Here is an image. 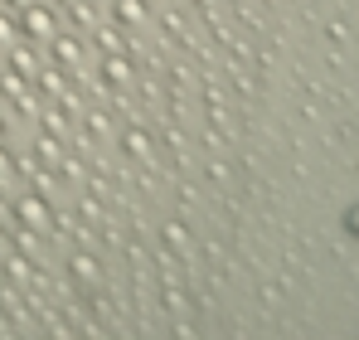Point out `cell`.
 Returning a JSON list of instances; mask_svg holds the SVG:
<instances>
[{
	"label": "cell",
	"mask_w": 359,
	"mask_h": 340,
	"mask_svg": "<svg viewBox=\"0 0 359 340\" xmlns=\"http://www.w3.org/2000/svg\"><path fill=\"white\" fill-rule=\"evenodd\" d=\"M112 15H117L121 25H141V20H146V5H141V0H117Z\"/></svg>",
	"instance_id": "5b68a950"
},
{
	"label": "cell",
	"mask_w": 359,
	"mask_h": 340,
	"mask_svg": "<svg viewBox=\"0 0 359 340\" xmlns=\"http://www.w3.org/2000/svg\"><path fill=\"white\" fill-rule=\"evenodd\" d=\"M0 141H5V122H0Z\"/></svg>",
	"instance_id": "4fadbf2b"
},
{
	"label": "cell",
	"mask_w": 359,
	"mask_h": 340,
	"mask_svg": "<svg viewBox=\"0 0 359 340\" xmlns=\"http://www.w3.org/2000/svg\"><path fill=\"white\" fill-rule=\"evenodd\" d=\"M25 5H34V0H5V10H25Z\"/></svg>",
	"instance_id": "30bf717a"
},
{
	"label": "cell",
	"mask_w": 359,
	"mask_h": 340,
	"mask_svg": "<svg viewBox=\"0 0 359 340\" xmlns=\"http://www.w3.org/2000/svg\"><path fill=\"white\" fill-rule=\"evenodd\" d=\"M54 30H59V15H54V10H44V5H25V10H20V34H25L29 44H44Z\"/></svg>",
	"instance_id": "6da1fadb"
},
{
	"label": "cell",
	"mask_w": 359,
	"mask_h": 340,
	"mask_svg": "<svg viewBox=\"0 0 359 340\" xmlns=\"http://www.w3.org/2000/svg\"><path fill=\"white\" fill-rule=\"evenodd\" d=\"M15 214H20L29 228H44V224H49V204H44V200H34V195H25V200L15 204Z\"/></svg>",
	"instance_id": "7a4b0ae2"
},
{
	"label": "cell",
	"mask_w": 359,
	"mask_h": 340,
	"mask_svg": "<svg viewBox=\"0 0 359 340\" xmlns=\"http://www.w3.org/2000/svg\"><path fill=\"white\" fill-rule=\"evenodd\" d=\"M0 170H10V156H5V151H0Z\"/></svg>",
	"instance_id": "7c38bea8"
},
{
	"label": "cell",
	"mask_w": 359,
	"mask_h": 340,
	"mask_svg": "<svg viewBox=\"0 0 359 340\" xmlns=\"http://www.w3.org/2000/svg\"><path fill=\"white\" fill-rule=\"evenodd\" d=\"M0 243H5V233H0Z\"/></svg>",
	"instance_id": "5bb4252c"
},
{
	"label": "cell",
	"mask_w": 359,
	"mask_h": 340,
	"mask_svg": "<svg viewBox=\"0 0 359 340\" xmlns=\"http://www.w3.org/2000/svg\"><path fill=\"white\" fill-rule=\"evenodd\" d=\"M15 34V20H10V10H0V44Z\"/></svg>",
	"instance_id": "ba28073f"
},
{
	"label": "cell",
	"mask_w": 359,
	"mask_h": 340,
	"mask_svg": "<svg viewBox=\"0 0 359 340\" xmlns=\"http://www.w3.org/2000/svg\"><path fill=\"white\" fill-rule=\"evenodd\" d=\"M10 68H15V73H25V78H34V73H39V58H34L29 44H15V49H10Z\"/></svg>",
	"instance_id": "277c9868"
},
{
	"label": "cell",
	"mask_w": 359,
	"mask_h": 340,
	"mask_svg": "<svg viewBox=\"0 0 359 340\" xmlns=\"http://www.w3.org/2000/svg\"><path fill=\"white\" fill-rule=\"evenodd\" d=\"M0 98H25V73H0Z\"/></svg>",
	"instance_id": "8992f818"
},
{
	"label": "cell",
	"mask_w": 359,
	"mask_h": 340,
	"mask_svg": "<svg viewBox=\"0 0 359 340\" xmlns=\"http://www.w3.org/2000/svg\"><path fill=\"white\" fill-rule=\"evenodd\" d=\"M34 88H39V93H49V98H59V73H54V68H39V73H34Z\"/></svg>",
	"instance_id": "52a82bcc"
},
{
	"label": "cell",
	"mask_w": 359,
	"mask_h": 340,
	"mask_svg": "<svg viewBox=\"0 0 359 340\" xmlns=\"http://www.w3.org/2000/svg\"><path fill=\"white\" fill-rule=\"evenodd\" d=\"M49 44H54V58H59L63 68H78L83 49H78V39H73V34H59V30H54V34H49Z\"/></svg>",
	"instance_id": "3957f363"
},
{
	"label": "cell",
	"mask_w": 359,
	"mask_h": 340,
	"mask_svg": "<svg viewBox=\"0 0 359 340\" xmlns=\"http://www.w3.org/2000/svg\"><path fill=\"white\" fill-rule=\"evenodd\" d=\"M350 228H355V233H359V209H350Z\"/></svg>",
	"instance_id": "8fae6325"
},
{
	"label": "cell",
	"mask_w": 359,
	"mask_h": 340,
	"mask_svg": "<svg viewBox=\"0 0 359 340\" xmlns=\"http://www.w3.org/2000/svg\"><path fill=\"white\" fill-rule=\"evenodd\" d=\"M107 78H112V83L126 78V63H121V58H107Z\"/></svg>",
	"instance_id": "9c48e42d"
}]
</instances>
